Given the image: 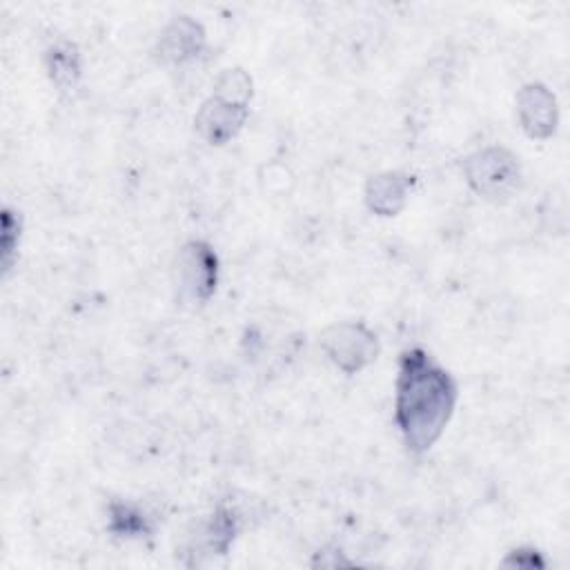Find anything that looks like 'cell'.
<instances>
[{"instance_id":"obj_1","label":"cell","mask_w":570,"mask_h":570,"mask_svg":"<svg viewBox=\"0 0 570 570\" xmlns=\"http://www.w3.org/2000/svg\"><path fill=\"white\" fill-rule=\"evenodd\" d=\"M459 401L456 379L423 347L399 356L394 423L412 454H425L443 436Z\"/></svg>"},{"instance_id":"obj_2","label":"cell","mask_w":570,"mask_h":570,"mask_svg":"<svg viewBox=\"0 0 570 570\" xmlns=\"http://www.w3.org/2000/svg\"><path fill=\"white\" fill-rule=\"evenodd\" d=\"M461 169L470 189L492 203L510 198L521 180L519 156L501 145H488L468 154Z\"/></svg>"},{"instance_id":"obj_3","label":"cell","mask_w":570,"mask_h":570,"mask_svg":"<svg viewBox=\"0 0 570 570\" xmlns=\"http://www.w3.org/2000/svg\"><path fill=\"white\" fill-rule=\"evenodd\" d=\"M218 254L207 240L191 238L176 252L174 285L180 303L189 307L205 305L218 287Z\"/></svg>"},{"instance_id":"obj_4","label":"cell","mask_w":570,"mask_h":570,"mask_svg":"<svg viewBox=\"0 0 570 570\" xmlns=\"http://www.w3.org/2000/svg\"><path fill=\"white\" fill-rule=\"evenodd\" d=\"M318 345L327 361L347 376L370 367L381 352L376 332L361 321H336L327 325L318 336Z\"/></svg>"},{"instance_id":"obj_5","label":"cell","mask_w":570,"mask_h":570,"mask_svg":"<svg viewBox=\"0 0 570 570\" xmlns=\"http://www.w3.org/2000/svg\"><path fill=\"white\" fill-rule=\"evenodd\" d=\"M517 120L523 134L532 140H548L559 129V102L543 82H525L514 98Z\"/></svg>"},{"instance_id":"obj_6","label":"cell","mask_w":570,"mask_h":570,"mask_svg":"<svg viewBox=\"0 0 570 570\" xmlns=\"http://www.w3.org/2000/svg\"><path fill=\"white\" fill-rule=\"evenodd\" d=\"M247 118H249V105H238L212 94L198 107L194 116V129L207 145L223 147L238 136Z\"/></svg>"},{"instance_id":"obj_7","label":"cell","mask_w":570,"mask_h":570,"mask_svg":"<svg viewBox=\"0 0 570 570\" xmlns=\"http://www.w3.org/2000/svg\"><path fill=\"white\" fill-rule=\"evenodd\" d=\"M207 47L205 27L191 16H178L165 24L156 40V58L165 65H189L203 56Z\"/></svg>"},{"instance_id":"obj_8","label":"cell","mask_w":570,"mask_h":570,"mask_svg":"<svg viewBox=\"0 0 570 570\" xmlns=\"http://www.w3.org/2000/svg\"><path fill=\"white\" fill-rule=\"evenodd\" d=\"M414 185H416V176L410 171H401V169L379 171L367 178L363 198L372 214L392 218L405 209Z\"/></svg>"},{"instance_id":"obj_9","label":"cell","mask_w":570,"mask_h":570,"mask_svg":"<svg viewBox=\"0 0 570 570\" xmlns=\"http://www.w3.org/2000/svg\"><path fill=\"white\" fill-rule=\"evenodd\" d=\"M238 532V512L234 505L220 503L196 530L194 548L209 554H227Z\"/></svg>"},{"instance_id":"obj_10","label":"cell","mask_w":570,"mask_h":570,"mask_svg":"<svg viewBox=\"0 0 570 570\" xmlns=\"http://www.w3.org/2000/svg\"><path fill=\"white\" fill-rule=\"evenodd\" d=\"M45 69L58 91L71 94L82 78V56L76 42L67 38L53 40L45 51Z\"/></svg>"},{"instance_id":"obj_11","label":"cell","mask_w":570,"mask_h":570,"mask_svg":"<svg viewBox=\"0 0 570 570\" xmlns=\"http://www.w3.org/2000/svg\"><path fill=\"white\" fill-rule=\"evenodd\" d=\"M107 530L118 539H149L154 534V521L138 503L111 499L107 503Z\"/></svg>"},{"instance_id":"obj_12","label":"cell","mask_w":570,"mask_h":570,"mask_svg":"<svg viewBox=\"0 0 570 570\" xmlns=\"http://www.w3.org/2000/svg\"><path fill=\"white\" fill-rule=\"evenodd\" d=\"M214 96L238 102V105H249L254 96V82L252 76L243 67H229L218 73L214 80Z\"/></svg>"},{"instance_id":"obj_13","label":"cell","mask_w":570,"mask_h":570,"mask_svg":"<svg viewBox=\"0 0 570 570\" xmlns=\"http://www.w3.org/2000/svg\"><path fill=\"white\" fill-rule=\"evenodd\" d=\"M0 265L2 272L7 274L16 258H18V247H20V236H22V216L20 212L4 207L2 209V227H0Z\"/></svg>"},{"instance_id":"obj_14","label":"cell","mask_w":570,"mask_h":570,"mask_svg":"<svg viewBox=\"0 0 570 570\" xmlns=\"http://www.w3.org/2000/svg\"><path fill=\"white\" fill-rule=\"evenodd\" d=\"M503 566L510 568H523V570H534V568H543L546 561L541 557V552L532 546H521L508 552V557L503 559Z\"/></svg>"}]
</instances>
